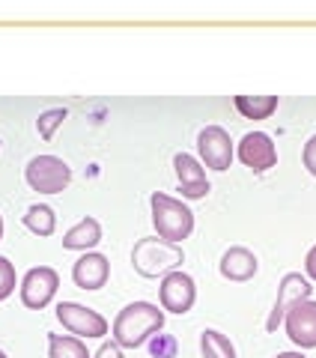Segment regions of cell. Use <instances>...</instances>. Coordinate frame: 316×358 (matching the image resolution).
I'll use <instances>...</instances> for the list:
<instances>
[{"instance_id": "1", "label": "cell", "mask_w": 316, "mask_h": 358, "mask_svg": "<svg viewBox=\"0 0 316 358\" xmlns=\"http://www.w3.org/2000/svg\"><path fill=\"white\" fill-rule=\"evenodd\" d=\"M164 329V310L150 301H131L114 320V343L122 350H138Z\"/></svg>"}, {"instance_id": "2", "label": "cell", "mask_w": 316, "mask_h": 358, "mask_svg": "<svg viewBox=\"0 0 316 358\" xmlns=\"http://www.w3.org/2000/svg\"><path fill=\"white\" fill-rule=\"evenodd\" d=\"M182 260H185L182 248L161 236L138 239L131 251V263L143 278H164L167 272H176L182 266Z\"/></svg>"}, {"instance_id": "3", "label": "cell", "mask_w": 316, "mask_h": 358, "mask_svg": "<svg viewBox=\"0 0 316 358\" xmlns=\"http://www.w3.org/2000/svg\"><path fill=\"white\" fill-rule=\"evenodd\" d=\"M150 206H152V224L161 239L179 245L182 239L191 236V230H194V212L182 200H176L164 192H155L150 197Z\"/></svg>"}, {"instance_id": "4", "label": "cell", "mask_w": 316, "mask_h": 358, "mask_svg": "<svg viewBox=\"0 0 316 358\" xmlns=\"http://www.w3.org/2000/svg\"><path fill=\"white\" fill-rule=\"evenodd\" d=\"M24 179L39 194H60L72 182V167L57 155H33L24 167Z\"/></svg>"}, {"instance_id": "5", "label": "cell", "mask_w": 316, "mask_h": 358, "mask_svg": "<svg viewBox=\"0 0 316 358\" xmlns=\"http://www.w3.org/2000/svg\"><path fill=\"white\" fill-rule=\"evenodd\" d=\"M57 320L63 322V329H69L78 338H105L108 334V320L99 310L84 308L78 301H60L57 305Z\"/></svg>"}, {"instance_id": "6", "label": "cell", "mask_w": 316, "mask_h": 358, "mask_svg": "<svg viewBox=\"0 0 316 358\" xmlns=\"http://www.w3.org/2000/svg\"><path fill=\"white\" fill-rule=\"evenodd\" d=\"M158 299H161V310H171V313H188L194 308V299H197V287H194V278L182 268L176 272H167L161 278V287H158Z\"/></svg>"}, {"instance_id": "7", "label": "cell", "mask_w": 316, "mask_h": 358, "mask_svg": "<svg viewBox=\"0 0 316 358\" xmlns=\"http://www.w3.org/2000/svg\"><path fill=\"white\" fill-rule=\"evenodd\" d=\"M310 293H313V287L301 272H287L284 278H280L275 308H272V313H268V320H266V331H278V326L287 317V310L292 305H299V301L310 299Z\"/></svg>"}, {"instance_id": "8", "label": "cell", "mask_w": 316, "mask_h": 358, "mask_svg": "<svg viewBox=\"0 0 316 358\" xmlns=\"http://www.w3.org/2000/svg\"><path fill=\"white\" fill-rule=\"evenodd\" d=\"M57 287H60V275L54 272L51 266H36V268H30L24 275V281H21V301H24V308L42 310L57 296Z\"/></svg>"}, {"instance_id": "9", "label": "cell", "mask_w": 316, "mask_h": 358, "mask_svg": "<svg viewBox=\"0 0 316 358\" xmlns=\"http://www.w3.org/2000/svg\"><path fill=\"white\" fill-rule=\"evenodd\" d=\"M197 152L206 167H212V171H227V167L233 164V141L227 129L221 126H206L200 134H197Z\"/></svg>"}, {"instance_id": "10", "label": "cell", "mask_w": 316, "mask_h": 358, "mask_svg": "<svg viewBox=\"0 0 316 358\" xmlns=\"http://www.w3.org/2000/svg\"><path fill=\"white\" fill-rule=\"evenodd\" d=\"M284 329L289 341L301 346V350H313L316 346V301L304 299L299 305H292L284 317Z\"/></svg>"}, {"instance_id": "11", "label": "cell", "mask_w": 316, "mask_h": 358, "mask_svg": "<svg viewBox=\"0 0 316 358\" xmlns=\"http://www.w3.org/2000/svg\"><path fill=\"white\" fill-rule=\"evenodd\" d=\"M239 159L251 167L254 173H263L278 164V147L266 131H247L239 141Z\"/></svg>"}, {"instance_id": "12", "label": "cell", "mask_w": 316, "mask_h": 358, "mask_svg": "<svg viewBox=\"0 0 316 358\" xmlns=\"http://www.w3.org/2000/svg\"><path fill=\"white\" fill-rule=\"evenodd\" d=\"M173 167H176V179H179V192L188 200H200L209 194V179L203 164L188 152H176L173 155Z\"/></svg>"}, {"instance_id": "13", "label": "cell", "mask_w": 316, "mask_h": 358, "mask_svg": "<svg viewBox=\"0 0 316 358\" xmlns=\"http://www.w3.org/2000/svg\"><path fill=\"white\" fill-rule=\"evenodd\" d=\"M72 278H75V284L81 287V289H101V287L108 284V278H110L108 257L99 254V251H87L81 260H75Z\"/></svg>"}, {"instance_id": "14", "label": "cell", "mask_w": 316, "mask_h": 358, "mask_svg": "<svg viewBox=\"0 0 316 358\" xmlns=\"http://www.w3.org/2000/svg\"><path fill=\"white\" fill-rule=\"evenodd\" d=\"M218 268H221V275L227 278V281H251V278L257 275L259 263H257V257L247 248H242V245H233V248L224 251Z\"/></svg>"}, {"instance_id": "15", "label": "cell", "mask_w": 316, "mask_h": 358, "mask_svg": "<svg viewBox=\"0 0 316 358\" xmlns=\"http://www.w3.org/2000/svg\"><path fill=\"white\" fill-rule=\"evenodd\" d=\"M99 242H101V224L87 215V218L78 221L75 227L66 230L63 248H69V251H89V248H96Z\"/></svg>"}, {"instance_id": "16", "label": "cell", "mask_w": 316, "mask_h": 358, "mask_svg": "<svg viewBox=\"0 0 316 358\" xmlns=\"http://www.w3.org/2000/svg\"><path fill=\"white\" fill-rule=\"evenodd\" d=\"M233 105L245 120H266L278 110V96H236Z\"/></svg>"}, {"instance_id": "17", "label": "cell", "mask_w": 316, "mask_h": 358, "mask_svg": "<svg viewBox=\"0 0 316 358\" xmlns=\"http://www.w3.org/2000/svg\"><path fill=\"white\" fill-rule=\"evenodd\" d=\"M24 224H27L30 233H36V236H51V233L57 230V215H54L51 206L33 203V206L24 212Z\"/></svg>"}, {"instance_id": "18", "label": "cell", "mask_w": 316, "mask_h": 358, "mask_svg": "<svg viewBox=\"0 0 316 358\" xmlns=\"http://www.w3.org/2000/svg\"><path fill=\"white\" fill-rule=\"evenodd\" d=\"M48 358H89L81 338L69 334H48Z\"/></svg>"}, {"instance_id": "19", "label": "cell", "mask_w": 316, "mask_h": 358, "mask_svg": "<svg viewBox=\"0 0 316 358\" xmlns=\"http://www.w3.org/2000/svg\"><path fill=\"white\" fill-rule=\"evenodd\" d=\"M200 350L203 358H236V346L230 343V338L215 329H206L200 334Z\"/></svg>"}, {"instance_id": "20", "label": "cell", "mask_w": 316, "mask_h": 358, "mask_svg": "<svg viewBox=\"0 0 316 358\" xmlns=\"http://www.w3.org/2000/svg\"><path fill=\"white\" fill-rule=\"evenodd\" d=\"M66 117H69V110H66V108H48V110H42L39 120H36L39 138H42V141H51V138H54V131L63 126V120H66Z\"/></svg>"}, {"instance_id": "21", "label": "cell", "mask_w": 316, "mask_h": 358, "mask_svg": "<svg viewBox=\"0 0 316 358\" xmlns=\"http://www.w3.org/2000/svg\"><path fill=\"white\" fill-rule=\"evenodd\" d=\"M13 289H15V266L6 257H0V301L13 296Z\"/></svg>"}, {"instance_id": "22", "label": "cell", "mask_w": 316, "mask_h": 358, "mask_svg": "<svg viewBox=\"0 0 316 358\" xmlns=\"http://www.w3.org/2000/svg\"><path fill=\"white\" fill-rule=\"evenodd\" d=\"M152 355H155V358H173V355H176V341H173V338H164V334H155V341H152Z\"/></svg>"}, {"instance_id": "23", "label": "cell", "mask_w": 316, "mask_h": 358, "mask_svg": "<svg viewBox=\"0 0 316 358\" xmlns=\"http://www.w3.org/2000/svg\"><path fill=\"white\" fill-rule=\"evenodd\" d=\"M304 167H308V171L316 176V134L308 143H304Z\"/></svg>"}, {"instance_id": "24", "label": "cell", "mask_w": 316, "mask_h": 358, "mask_svg": "<svg viewBox=\"0 0 316 358\" xmlns=\"http://www.w3.org/2000/svg\"><path fill=\"white\" fill-rule=\"evenodd\" d=\"M96 358H122V346L120 343H105L101 350L96 352Z\"/></svg>"}, {"instance_id": "25", "label": "cell", "mask_w": 316, "mask_h": 358, "mask_svg": "<svg viewBox=\"0 0 316 358\" xmlns=\"http://www.w3.org/2000/svg\"><path fill=\"white\" fill-rule=\"evenodd\" d=\"M304 268H308V278H313V281H316V245L308 251V257H304Z\"/></svg>"}, {"instance_id": "26", "label": "cell", "mask_w": 316, "mask_h": 358, "mask_svg": "<svg viewBox=\"0 0 316 358\" xmlns=\"http://www.w3.org/2000/svg\"><path fill=\"white\" fill-rule=\"evenodd\" d=\"M275 358H308V355H301V352H278Z\"/></svg>"}, {"instance_id": "27", "label": "cell", "mask_w": 316, "mask_h": 358, "mask_svg": "<svg viewBox=\"0 0 316 358\" xmlns=\"http://www.w3.org/2000/svg\"><path fill=\"white\" fill-rule=\"evenodd\" d=\"M0 239H3V218H0Z\"/></svg>"}, {"instance_id": "28", "label": "cell", "mask_w": 316, "mask_h": 358, "mask_svg": "<svg viewBox=\"0 0 316 358\" xmlns=\"http://www.w3.org/2000/svg\"><path fill=\"white\" fill-rule=\"evenodd\" d=\"M0 358H6V352H3V350H0Z\"/></svg>"}]
</instances>
